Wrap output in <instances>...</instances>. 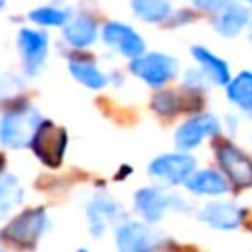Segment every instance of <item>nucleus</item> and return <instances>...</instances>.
I'll return each instance as SVG.
<instances>
[{"label":"nucleus","instance_id":"1","mask_svg":"<svg viewBox=\"0 0 252 252\" xmlns=\"http://www.w3.org/2000/svg\"><path fill=\"white\" fill-rule=\"evenodd\" d=\"M41 124L39 112L33 108H22L8 112L0 120V140L10 148H24L32 144V138Z\"/></svg>","mask_w":252,"mask_h":252},{"label":"nucleus","instance_id":"2","mask_svg":"<svg viewBox=\"0 0 252 252\" xmlns=\"http://www.w3.org/2000/svg\"><path fill=\"white\" fill-rule=\"evenodd\" d=\"M33 154L49 167H57L63 159L65 146H67V132L53 122H41L32 138Z\"/></svg>","mask_w":252,"mask_h":252},{"label":"nucleus","instance_id":"3","mask_svg":"<svg viewBox=\"0 0 252 252\" xmlns=\"http://www.w3.org/2000/svg\"><path fill=\"white\" fill-rule=\"evenodd\" d=\"M45 222L47 217L43 209H28L2 230V236L18 246H32L43 232Z\"/></svg>","mask_w":252,"mask_h":252},{"label":"nucleus","instance_id":"4","mask_svg":"<svg viewBox=\"0 0 252 252\" xmlns=\"http://www.w3.org/2000/svg\"><path fill=\"white\" fill-rule=\"evenodd\" d=\"M130 71L134 75H138L142 81H146L152 87H159L163 83H167L169 79H173L177 65L175 59L163 55V53H148L144 57H134V61L130 63Z\"/></svg>","mask_w":252,"mask_h":252},{"label":"nucleus","instance_id":"5","mask_svg":"<svg viewBox=\"0 0 252 252\" xmlns=\"http://www.w3.org/2000/svg\"><path fill=\"white\" fill-rule=\"evenodd\" d=\"M195 169V159L183 154H167L159 156L150 163V175L163 179L167 183H181Z\"/></svg>","mask_w":252,"mask_h":252},{"label":"nucleus","instance_id":"6","mask_svg":"<svg viewBox=\"0 0 252 252\" xmlns=\"http://www.w3.org/2000/svg\"><path fill=\"white\" fill-rule=\"evenodd\" d=\"M217 156L222 169L228 173V177L236 187L252 185V161L240 150H236L230 144H220L217 148Z\"/></svg>","mask_w":252,"mask_h":252},{"label":"nucleus","instance_id":"7","mask_svg":"<svg viewBox=\"0 0 252 252\" xmlns=\"http://www.w3.org/2000/svg\"><path fill=\"white\" fill-rule=\"evenodd\" d=\"M217 132H219L217 118L213 114H199L179 126V130L175 132V144L179 150H191V148H197L205 136H211Z\"/></svg>","mask_w":252,"mask_h":252},{"label":"nucleus","instance_id":"8","mask_svg":"<svg viewBox=\"0 0 252 252\" xmlns=\"http://www.w3.org/2000/svg\"><path fill=\"white\" fill-rule=\"evenodd\" d=\"M102 37L108 45L116 47L120 53L128 55V57H138L144 51V39L130 28L118 22H110L104 26L102 30Z\"/></svg>","mask_w":252,"mask_h":252},{"label":"nucleus","instance_id":"9","mask_svg":"<svg viewBox=\"0 0 252 252\" xmlns=\"http://www.w3.org/2000/svg\"><path fill=\"white\" fill-rule=\"evenodd\" d=\"M47 43H49V39L41 32H32V30L20 32L18 45H20V51L24 55L28 73H35L43 65V59L47 55Z\"/></svg>","mask_w":252,"mask_h":252},{"label":"nucleus","instance_id":"10","mask_svg":"<svg viewBox=\"0 0 252 252\" xmlns=\"http://www.w3.org/2000/svg\"><path fill=\"white\" fill-rule=\"evenodd\" d=\"M116 240H118V248L124 252H142L154 246L156 234L140 222H126L118 228Z\"/></svg>","mask_w":252,"mask_h":252},{"label":"nucleus","instance_id":"11","mask_svg":"<svg viewBox=\"0 0 252 252\" xmlns=\"http://www.w3.org/2000/svg\"><path fill=\"white\" fill-rule=\"evenodd\" d=\"M201 219L215 228L228 230L240 224L242 220V209H238L232 203H211L201 211Z\"/></svg>","mask_w":252,"mask_h":252},{"label":"nucleus","instance_id":"12","mask_svg":"<svg viewBox=\"0 0 252 252\" xmlns=\"http://www.w3.org/2000/svg\"><path fill=\"white\" fill-rule=\"evenodd\" d=\"M169 199L158 189H140L136 193V211L150 222L161 219L163 211L167 209Z\"/></svg>","mask_w":252,"mask_h":252},{"label":"nucleus","instance_id":"13","mask_svg":"<svg viewBox=\"0 0 252 252\" xmlns=\"http://www.w3.org/2000/svg\"><path fill=\"white\" fill-rule=\"evenodd\" d=\"M187 189L197 195H222L226 193V181L215 171H199L187 179Z\"/></svg>","mask_w":252,"mask_h":252},{"label":"nucleus","instance_id":"14","mask_svg":"<svg viewBox=\"0 0 252 252\" xmlns=\"http://www.w3.org/2000/svg\"><path fill=\"white\" fill-rule=\"evenodd\" d=\"M63 35H65V39L71 45L85 47V45H89V43L94 41V37H96V26H94V22L91 18L81 16V18H75L71 24L65 26Z\"/></svg>","mask_w":252,"mask_h":252},{"label":"nucleus","instance_id":"15","mask_svg":"<svg viewBox=\"0 0 252 252\" xmlns=\"http://www.w3.org/2000/svg\"><path fill=\"white\" fill-rule=\"evenodd\" d=\"M191 53L193 57L197 59V63H201L205 67V71L209 73V77L217 83V85H226L228 79H230V73H228V67L222 59H219L217 55H213L211 51H207L205 47L201 45H195L191 47Z\"/></svg>","mask_w":252,"mask_h":252},{"label":"nucleus","instance_id":"16","mask_svg":"<svg viewBox=\"0 0 252 252\" xmlns=\"http://www.w3.org/2000/svg\"><path fill=\"white\" fill-rule=\"evenodd\" d=\"M246 22H248V12L242 6H238V4H230L219 16L217 30H219V33L232 37V35H236L246 26Z\"/></svg>","mask_w":252,"mask_h":252},{"label":"nucleus","instance_id":"17","mask_svg":"<svg viewBox=\"0 0 252 252\" xmlns=\"http://www.w3.org/2000/svg\"><path fill=\"white\" fill-rule=\"evenodd\" d=\"M226 94L232 102H236L244 110H252V73H240L236 79L228 83Z\"/></svg>","mask_w":252,"mask_h":252},{"label":"nucleus","instance_id":"18","mask_svg":"<svg viewBox=\"0 0 252 252\" xmlns=\"http://www.w3.org/2000/svg\"><path fill=\"white\" fill-rule=\"evenodd\" d=\"M69 71H71V75H73L79 83H83V85L89 87V89H102V87L106 85V77H104L94 65H91V63H85V61H71V63H69Z\"/></svg>","mask_w":252,"mask_h":252},{"label":"nucleus","instance_id":"19","mask_svg":"<svg viewBox=\"0 0 252 252\" xmlns=\"http://www.w3.org/2000/svg\"><path fill=\"white\" fill-rule=\"evenodd\" d=\"M134 12L138 18L146 22H161L169 16V2L167 0H134Z\"/></svg>","mask_w":252,"mask_h":252},{"label":"nucleus","instance_id":"20","mask_svg":"<svg viewBox=\"0 0 252 252\" xmlns=\"http://www.w3.org/2000/svg\"><path fill=\"white\" fill-rule=\"evenodd\" d=\"M116 211H118V207L110 199H106L104 195H98L91 203V207H89V219H91V224H93V232L96 236L102 232V222H104L102 219L116 215Z\"/></svg>","mask_w":252,"mask_h":252},{"label":"nucleus","instance_id":"21","mask_svg":"<svg viewBox=\"0 0 252 252\" xmlns=\"http://www.w3.org/2000/svg\"><path fill=\"white\" fill-rule=\"evenodd\" d=\"M22 189L12 175H0V217L22 201Z\"/></svg>","mask_w":252,"mask_h":252},{"label":"nucleus","instance_id":"22","mask_svg":"<svg viewBox=\"0 0 252 252\" xmlns=\"http://www.w3.org/2000/svg\"><path fill=\"white\" fill-rule=\"evenodd\" d=\"M30 20L41 26H61L67 22V12H61L55 8H37L30 12Z\"/></svg>","mask_w":252,"mask_h":252},{"label":"nucleus","instance_id":"23","mask_svg":"<svg viewBox=\"0 0 252 252\" xmlns=\"http://www.w3.org/2000/svg\"><path fill=\"white\" fill-rule=\"evenodd\" d=\"M154 106L161 114H173L177 112V98L173 96V93H159L154 98Z\"/></svg>","mask_w":252,"mask_h":252},{"label":"nucleus","instance_id":"24","mask_svg":"<svg viewBox=\"0 0 252 252\" xmlns=\"http://www.w3.org/2000/svg\"><path fill=\"white\" fill-rule=\"evenodd\" d=\"M195 4H197V8H201V10L215 12V10L222 8V6L226 4V0H195Z\"/></svg>","mask_w":252,"mask_h":252},{"label":"nucleus","instance_id":"25","mask_svg":"<svg viewBox=\"0 0 252 252\" xmlns=\"http://www.w3.org/2000/svg\"><path fill=\"white\" fill-rule=\"evenodd\" d=\"M2 165H4V159H2V156H0V169H2Z\"/></svg>","mask_w":252,"mask_h":252},{"label":"nucleus","instance_id":"26","mask_svg":"<svg viewBox=\"0 0 252 252\" xmlns=\"http://www.w3.org/2000/svg\"><path fill=\"white\" fill-rule=\"evenodd\" d=\"M2 4H4V0H0V8H2Z\"/></svg>","mask_w":252,"mask_h":252},{"label":"nucleus","instance_id":"27","mask_svg":"<svg viewBox=\"0 0 252 252\" xmlns=\"http://www.w3.org/2000/svg\"><path fill=\"white\" fill-rule=\"evenodd\" d=\"M248 2H252V0H248Z\"/></svg>","mask_w":252,"mask_h":252}]
</instances>
